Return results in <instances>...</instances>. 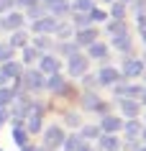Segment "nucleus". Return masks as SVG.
Returning a JSON list of instances; mask_svg holds the SVG:
<instances>
[{"instance_id": "412c9836", "label": "nucleus", "mask_w": 146, "mask_h": 151, "mask_svg": "<svg viewBox=\"0 0 146 151\" xmlns=\"http://www.w3.org/2000/svg\"><path fill=\"white\" fill-rule=\"evenodd\" d=\"M113 46L121 49V51H128V49H131V39L126 36V33H121V36H115V39H113Z\"/></svg>"}, {"instance_id": "c03bdc74", "label": "nucleus", "mask_w": 146, "mask_h": 151, "mask_svg": "<svg viewBox=\"0 0 146 151\" xmlns=\"http://www.w3.org/2000/svg\"><path fill=\"white\" fill-rule=\"evenodd\" d=\"M144 138H146V131H144Z\"/></svg>"}, {"instance_id": "37998d69", "label": "nucleus", "mask_w": 146, "mask_h": 151, "mask_svg": "<svg viewBox=\"0 0 146 151\" xmlns=\"http://www.w3.org/2000/svg\"><path fill=\"white\" fill-rule=\"evenodd\" d=\"M33 151H44V149H33Z\"/></svg>"}, {"instance_id": "aec40b11", "label": "nucleus", "mask_w": 146, "mask_h": 151, "mask_svg": "<svg viewBox=\"0 0 146 151\" xmlns=\"http://www.w3.org/2000/svg\"><path fill=\"white\" fill-rule=\"evenodd\" d=\"M36 59H41V51H39V49H33V46H26L23 49V62L31 64V62H36Z\"/></svg>"}, {"instance_id": "7c9ffc66", "label": "nucleus", "mask_w": 146, "mask_h": 151, "mask_svg": "<svg viewBox=\"0 0 146 151\" xmlns=\"http://www.w3.org/2000/svg\"><path fill=\"white\" fill-rule=\"evenodd\" d=\"M16 5V0H0V13H10Z\"/></svg>"}, {"instance_id": "c756f323", "label": "nucleus", "mask_w": 146, "mask_h": 151, "mask_svg": "<svg viewBox=\"0 0 146 151\" xmlns=\"http://www.w3.org/2000/svg\"><path fill=\"white\" fill-rule=\"evenodd\" d=\"M87 23H90V16H87V13H77V16H74V26H80V28H85Z\"/></svg>"}, {"instance_id": "ea45409f", "label": "nucleus", "mask_w": 146, "mask_h": 151, "mask_svg": "<svg viewBox=\"0 0 146 151\" xmlns=\"http://www.w3.org/2000/svg\"><path fill=\"white\" fill-rule=\"evenodd\" d=\"M121 3H133V0H121Z\"/></svg>"}, {"instance_id": "ddd939ff", "label": "nucleus", "mask_w": 146, "mask_h": 151, "mask_svg": "<svg viewBox=\"0 0 146 151\" xmlns=\"http://www.w3.org/2000/svg\"><path fill=\"white\" fill-rule=\"evenodd\" d=\"M8 44H10L13 49H26V44H28V36H26V33L18 28V31H13V36H10Z\"/></svg>"}, {"instance_id": "9b49d317", "label": "nucleus", "mask_w": 146, "mask_h": 151, "mask_svg": "<svg viewBox=\"0 0 146 151\" xmlns=\"http://www.w3.org/2000/svg\"><path fill=\"white\" fill-rule=\"evenodd\" d=\"M121 118H115V115H105L103 118V126H100V131H105V133H115V131H121Z\"/></svg>"}, {"instance_id": "f3484780", "label": "nucleus", "mask_w": 146, "mask_h": 151, "mask_svg": "<svg viewBox=\"0 0 146 151\" xmlns=\"http://www.w3.org/2000/svg\"><path fill=\"white\" fill-rule=\"evenodd\" d=\"M100 146H103V149H108V151H118V138H115L113 133H108V136H103V138H100Z\"/></svg>"}, {"instance_id": "393cba45", "label": "nucleus", "mask_w": 146, "mask_h": 151, "mask_svg": "<svg viewBox=\"0 0 146 151\" xmlns=\"http://www.w3.org/2000/svg\"><path fill=\"white\" fill-rule=\"evenodd\" d=\"M108 31L113 33V36H121V33H126V26H123V21H113V23L108 26Z\"/></svg>"}, {"instance_id": "39448f33", "label": "nucleus", "mask_w": 146, "mask_h": 151, "mask_svg": "<svg viewBox=\"0 0 146 151\" xmlns=\"http://www.w3.org/2000/svg\"><path fill=\"white\" fill-rule=\"evenodd\" d=\"M39 72L41 74H57L59 72V59L57 56H41L39 59Z\"/></svg>"}, {"instance_id": "7ed1b4c3", "label": "nucleus", "mask_w": 146, "mask_h": 151, "mask_svg": "<svg viewBox=\"0 0 146 151\" xmlns=\"http://www.w3.org/2000/svg\"><path fill=\"white\" fill-rule=\"evenodd\" d=\"M23 26V16L21 13H8L5 18H0V28L3 31H18Z\"/></svg>"}, {"instance_id": "4c0bfd02", "label": "nucleus", "mask_w": 146, "mask_h": 151, "mask_svg": "<svg viewBox=\"0 0 146 151\" xmlns=\"http://www.w3.org/2000/svg\"><path fill=\"white\" fill-rule=\"evenodd\" d=\"M3 85H5V74L0 72V87H3Z\"/></svg>"}, {"instance_id": "5701e85b", "label": "nucleus", "mask_w": 146, "mask_h": 151, "mask_svg": "<svg viewBox=\"0 0 146 151\" xmlns=\"http://www.w3.org/2000/svg\"><path fill=\"white\" fill-rule=\"evenodd\" d=\"M85 108H87V110H97V108H100V100H97V95L87 92V95H85Z\"/></svg>"}, {"instance_id": "6ab92c4d", "label": "nucleus", "mask_w": 146, "mask_h": 151, "mask_svg": "<svg viewBox=\"0 0 146 151\" xmlns=\"http://www.w3.org/2000/svg\"><path fill=\"white\" fill-rule=\"evenodd\" d=\"M13 141H16L18 146H26V141H28V136H26L23 126H13Z\"/></svg>"}, {"instance_id": "c85d7f7f", "label": "nucleus", "mask_w": 146, "mask_h": 151, "mask_svg": "<svg viewBox=\"0 0 146 151\" xmlns=\"http://www.w3.org/2000/svg\"><path fill=\"white\" fill-rule=\"evenodd\" d=\"M82 136H85V138H97V136H100V128L87 126V128H82Z\"/></svg>"}, {"instance_id": "2eb2a0df", "label": "nucleus", "mask_w": 146, "mask_h": 151, "mask_svg": "<svg viewBox=\"0 0 146 151\" xmlns=\"http://www.w3.org/2000/svg\"><path fill=\"white\" fill-rule=\"evenodd\" d=\"M46 3V8L51 10V13H57V16H62V13H67V0H44Z\"/></svg>"}, {"instance_id": "2f4dec72", "label": "nucleus", "mask_w": 146, "mask_h": 151, "mask_svg": "<svg viewBox=\"0 0 146 151\" xmlns=\"http://www.w3.org/2000/svg\"><path fill=\"white\" fill-rule=\"evenodd\" d=\"M74 44H62V46H59V51H62V54H67V56H72V54H77V51H74Z\"/></svg>"}, {"instance_id": "f704fd0d", "label": "nucleus", "mask_w": 146, "mask_h": 151, "mask_svg": "<svg viewBox=\"0 0 146 151\" xmlns=\"http://www.w3.org/2000/svg\"><path fill=\"white\" fill-rule=\"evenodd\" d=\"M67 123H69V126H80V115L69 113V115H67Z\"/></svg>"}, {"instance_id": "f257e3e1", "label": "nucleus", "mask_w": 146, "mask_h": 151, "mask_svg": "<svg viewBox=\"0 0 146 151\" xmlns=\"http://www.w3.org/2000/svg\"><path fill=\"white\" fill-rule=\"evenodd\" d=\"M64 131H62V128H57V126H51L46 131V133H44V143H46L49 149H57V146H62V143H64Z\"/></svg>"}, {"instance_id": "a211bd4d", "label": "nucleus", "mask_w": 146, "mask_h": 151, "mask_svg": "<svg viewBox=\"0 0 146 151\" xmlns=\"http://www.w3.org/2000/svg\"><path fill=\"white\" fill-rule=\"evenodd\" d=\"M105 54H108V46H105V44H97V41H95V44H90V56L103 59Z\"/></svg>"}, {"instance_id": "f8f14e48", "label": "nucleus", "mask_w": 146, "mask_h": 151, "mask_svg": "<svg viewBox=\"0 0 146 151\" xmlns=\"http://www.w3.org/2000/svg\"><path fill=\"white\" fill-rule=\"evenodd\" d=\"M44 87L54 90V92H64V90H67V85H64V80L59 77V72H57V74H51V77L46 80V85H44Z\"/></svg>"}, {"instance_id": "f03ea898", "label": "nucleus", "mask_w": 146, "mask_h": 151, "mask_svg": "<svg viewBox=\"0 0 146 151\" xmlns=\"http://www.w3.org/2000/svg\"><path fill=\"white\" fill-rule=\"evenodd\" d=\"M23 82L28 90H44V85H46V80H44V74H41L39 69H28L23 74Z\"/></svg>"}, {"instance_id": "4be33fe9", "label": "nucleus", "mask_w": 146, "mask_h": 151, "mask_svg": "<svg viewBox=\"0 0 146 151\" xmlns=\"http://www.w3.org/2000/svg\"><path fill=\"white\" fill-rule=\"evenodd\" d=\"M13 59V46L10 44H0V64H5Z\"/></svg>"}, {"instance_id": "58836bf2", "label": "nucleus", "mask_w": 146, "mask_h": 151, "mask_svg": "<svg viewBox=\"0 0 146 151\" xmlns=\"http://www.w3.org/2000/svg\"><path fill=\"white\" fill-rule=\"evenodd\" d=\"M23 151H33V146H23Z\"/></svg>"}, {"instance_id": "4468645a", "label": "nucleus", "mask_w": 146, "mask_h": 151, "mask_svg": "<svg viewBox=\"0 0 146 151\" xmlns=\"http://www.w3.org/2000/svg\"><path fill=\"white\" fill-rule=\"evenodd\" d=\"M121 110L126 113L128 118H136V115H138V103H136V100H128V97H126V100H121Z\"/></svg>"}, {"instance_id": "c9c22d12", "label": "nucleus", "mask_w": 146, "mask_h": 151, "mask_svg": "<svg viewBox=\"0 0 146 151\" xmlns=\"http://www.w3.org/2000/svg\"><path fill=\"white\" fill-rule=\"evenodd\" d=\"M10 118V113L5 110V108H0V123H3V120H8Z\"/></svg>"}, {"instance_id": "b1692460", "label": "nucleus", "mask_w": 146, "mask_h": 151, "mask_svg": "<svg viewBox=\"0 0 146 151\" xmlns=\"http://www.w3.org/2000/svg\"><path fill=\"white\" fill-rule=\"evenodd\" d=\"M74 10L77 13H90L92 10V0H77L74 3Z\"/></svg>"}, {"instance_id": "bb28decb", "label": "nucleus", "mask_w": 146, "mask_h": 151, "mask_svg": "<svg viewBox=\"0 0 146 151\" xmlns=\"http://www.w3.org/2000/svg\"><path fill=\"white\" fill-rule=\"evenodd\" d=\"M80 143H82V141L77 138V136H69V138H64V149H67V151H74Z\"/></svg>"}, {"instance_id": "e433bc0d", "label": "nucleus", "mask_w": 146, "mask_h": 151, "mask_svg": "<svg viewBox=\"0 0 146 151\" xmlns=\"http://www.w3.org/2000/svg\"><path fill=\"white\" fill-rule=\"evenodd\" d=\"M74 151H90V146H87V143H80V146H77Z\"/></svg>"}, {"instance_id": "a878e982", "label": "nucleus", "mask_w": 146, "mask_h": 151, "mask_svg": "<svg viewBox=\"0 0 146 151\" xmlns=\"http://www.w3.org/2000/svg\"><path fill=\"white\" fill-rule=\"evenodd\" d=\"M126 133H128V136H131V138H133V136H138V133H141V126H138L136 120L131 118V120H128V123H126Z\"/></svg>"}, {"instance_id": "a19ab883", "label": "nucleus", "mask_w": 146, "mask_h": 151, "mask_svg": "<svg viewBox=\"0 0 146 151\" xmlns=\"http://www.w3.org/2000/svg\"><path fill=\"white\" fill-rule=\"evenodd\" d=\"M144 41H146V28H144Z\"/></svg>"}, {"instance_id": "79ce46f5", "label": "nucleus", "mask_w": 146, "mask_h": 151, "mask_svg": "<svg viewBox=\"0 0 146 151\" xmlns=\"http://www.w3.org/2000/svg\"><path fill=\"white\" fill-rule=\"evenodd\" d=\"M144 103H146V92H144Z\"/></svg>"}, {"instance_id": "6e6552de", "label": "nucleus", "mask_w": 146, "mask_h": 151, "mask_svg": "<svg viewBox=\"0 0 146 151\" xmlns=\"http://www.w3.org/2000/svg\"><path fill=\"white\" fill-rule=\"evenodd\" d=\"M144 72V62L141 59H128V62L123 64V74L126 77H138Z\"/></svg>"}, {"instance_id": "423d86ee", "label": "nucleus", "mask_w": 146, "mask_h": 151, "mask_svg": "<svg viewBox=\"0 0 146 151\" xmlns=\"http://www.w3.org/2000/svg\"><path fill=\"white\" fill-rule=\"evenodd\" d=\"M85 69H87V56H82V54H72L69 56V72H72L74 77L85 74Z\"/></svg>"}, {"instance_id": "cd10ccee", "label": "nucleus", "mask_w": 146, "mask_h": 151, "mask_svg": "<svg viewBox=\"0 0 146 151\" xmlns=\"http://www.w3.org/2000/svg\"><path fill=\"white\" fill-rule=\"evenodd\" d=\"M113 16H115V21H121L126 16V5L123 3H113Z\"/></svg>"}, {"instance_id": "dca6fc26", "label": "nucleus", "mask_w": 146, "mask_h": 151, "mask_svg": "<svg viewBox=\"0 0 146 151\" xmlns=\"http://www.w3.org/2000/svg\"><path fill=\"white\" fill-rule=\"evenodd\" d=\"M16 100V92L13 90H8V87H0V108H8L10 103Z\"/></svg>"}, {"instance_id": "20e7f679", "label": "nucleus", "mask_w": 146, "mask_h": 151, "mask_svg": "<svg viewBox=\"0 0 146 151\" xmlns=\"http://www.w3.org/2000/svg\"><path fill=\"white\" fill-rule=\"evenodd\" d=\"M57 18H51V16H46V18H36L33 21V31L36 33H51V31H57Z\"/></svg>"}, {"instance_id": "0eeeda50", "label": "nucleus", "mask_w": 146, "mask_h": 151, "mask_svg": "<svg viewBox=\"0 0 146 151\" xmlns=\"http://www.w3.org/2000/svg\"><path fill=\"white\" fill-rule=\"evenodd\" d=\"M118 80H121V74H118V69H113V67H103L100 74H97V82H100V85H115Z\"/></svg>"}, {"instance_id": "9d476101", "label": "nucleus", "mask_w": 146, "mask_h": 151, "mask_svg": "<svg viewBox=\"0 0 146 151\" xmlns=\"http://www.w3.org/2000/svg\"><path fill=\"white\" fill-rule=\"evenodd\" d=\"M95 39H97L95 28H82V31H77V44L80 46H90V44H95Z\"/></svg>"}, {"instance_id": "72a5a7b5", "label": "nucleus", "mask_w": 146, "mask_h": 151, "mask_svg": "<svg viewBox=\"0 0 146 151\" xmlns=\"http://www.w3.org/2000/svg\"><path fill=\"white\" fill-rule=\"evenodd\" d=\"M18 5L21 8H33V5H39V0H18Z\"/></svg>"}, {"instance_id": "1a4fd4ad", "label": "nucleus", "mask_w": 146, "mask_h": 151, "mask_svg": "<svg viewBox=\"0 0 146 151\" xmlns=\"http://www.w3.org/2000/svg\"><path fill=\"white\" fill-rule=\"evenodd\" d=\"M0 72L5 74V80H18V77H21V64L10 59V62L3 64V69H0Z\"/></svg>"}, {"instance_id": "473e14b6", "label": "nucleus", "mask_w": 146, "mask_h": 151, "mask_svg": "<svg viewBox=\"0 0 146 151\" xmlns=\"http://www.w3.org/2000/svg\"><path fill=\"white\" fill-rule=\"evenodd\" d=\"M46 46H49V39H44V36H39V39L33 41V49H39V51H41V49H46Z\"/></svg>"}]
</instances>
